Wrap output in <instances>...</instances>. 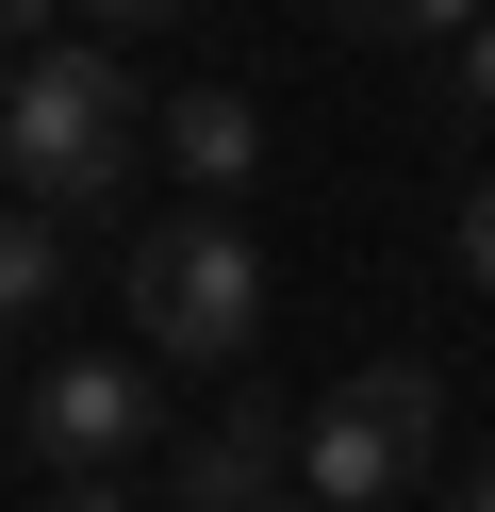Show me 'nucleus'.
<instances>
[{
  "mask_svg": "<svg viewBox=\"0 0 495 512\" xmlns=\"http://www.w3.org/2000/svg\"><path fill=\"white\" fill-rule=\"evenodd\" d=\"M149 149H165V116H149V83H132L99 34H83V50H17L0 166H17V199H33V215H116Z\"/></svg>",
  "mask_w": 495,
  "mask_h": 512,
  "instance_id": "nucleus-1",
  "label": "nucleus"
},
{
  "mask_svg": "<svg viewBox=\"0 0 495 512\" xmlns=\"http://www.w3.org/2000/svg\"><path fill=\"white\" fill-rule=\"evenodd\" d=\"M116 298H132V347L182 364V380H231V364L264 347V265H248L231 215H165V232H132Z\"/></svg>",
  "mask_w": 495,
  "mask_h": 512,
  "instance_id": "nucleus-2",
  "label": "nucleus"
},
{
  "mask_svg": "<svg viewBox=\"0 0 495 512\" xmlns=\"http://www.w3.org/2000/svg\"><path fill=\"white\" fill-rule=\"evenodd\" d=\"M429 446H446V380H429V364H363V380H330V397L297 413V496L396 512L429 479Z\"/></svg>",
  "mask_w": 495,
  "mask_h": 512,
  "instance_id": "nucleus-3",
  "label": "nucleus"
},
{
  "mask_svg": "<svg viewBox=\"0 0 495 512\" xmlns=\"http://www.w3.org/2000/svg\"><path fill=\"white\" fill-rule=\"evenodd\" d=\"M182 413H165V364L149 347H66V364H33L17 397V463L33 479H116L132 446H165Z\"/></svg>",
  "mask_w": 495,
  "mask_h": 512,
  "instance_id": "nucleus-4",
  "label": "nucleus"
},
{
  "mask_svg": "<svg viewBox=\"0 0 495 512\" xmlns=\"http://www.w3.org/2000/svg\"><path fill=\"white\" fill-rule=\"evenodd\" d=\"M165 479H182V512H281V479H297L281 397H215V413H182V430H165Z\"/></svg>",
  "mask_w": 495,
  "mask_h": 512,
  "instance_id": "nucleus-5",
  "label": "nucleus"
},
{
  "mask_svg": "<svg viewBox=\"0 0 495 512\" xmlns=\"http://www.w3.org/2000/svg\"><path fill=\"white\" fill-rule=\"evenodd\" d=\"M165 166H182L198 199H231V182L264 166V116L231 100V83H198V100H165Z\"/></svg>",
  "mask_w": 495,
  "mask_h": 512,
  "instance_id": "nucleus-6",
  "label": "nucleus"
},
{
  "mask_svg": "<svg viewBox=\"0 0 495 512\" xmlns=\"http://www.w3.org/2000/svg\"><path fill=\"white\" fill-rule=\"evenodd\" d=\"M66 232H83V215H33V199H17V232H0V298H17L33 331H50L66 281H83V265H66Z\"/></svg>",
  "mask_w": 495,
  "mask_h": 512,
  "instance_id": "nucleus-7",
  "label": "nucleus"
},
{
  "mask_svg": "<svg viewBox=\"0 0 495 512\" xmlns=\"http://www.w3.org/2000/svg\"><path fill=\"white\" fill-rule=\"evenodd\" d=\"M330 17H347V34H396V50H429V34H479V17H495V0H330Z\"/></svg>",
  "mask_w": 495,
  "mask_h": 512,
  "instance_id": "nucleus-8",
  "label": "nucleus"
},
{
  "mask_svg": "<svg viewBox=\"0 0 495 512\" xmlns=\"http://www.w3.org/2000/svg\"><path fill=\"white\" fill-rule=\"evenodd\" d=\"M33 512H132V479H33Z\"/></svg>",
  "mask_w": 495,
  "mask_h": 512,
  "instance_id": "nucleus-9",
  "label": "nucleus"
},
{
  "mask_svg": "<svg viewBox=\"0 0 495 512\" xmlns=\"http://www.w3.org/2000/svg\"><path fill=\"white\" fill-rule=\"evenodd\" d=\"M99 34H165V17H198V0H83Z\"/></svg>",
  "mask_w": 495,
  "mask_h": 512,
  "instance_id": "nucleus-10",
  "label": "nucleus"
},
{
  "mask_svg": "<svg viewBox=\"0 0 495 512\" xmlns=\"http://www.w3.org/2000/svg\"><path fill=\"white\" fill-rule=\"evenodd\" d=\"M462 116H495V17L462 34Z\"/></svg>",
  "mask_w": 495,
  "mask_h": 512,
  "instance_id": "nucleus-11",
  "label": "nucleus"
},
{
  "mask_svg": "<svg viewBox=\"0 0 495 512\" xmlns=\"http://www.w3.org/2000/svg\"><path fill=\"white\" fill-rule=\"evenodd\" d=\"M0 17H17V50H66L50 17H83V0H0Z\"/></svg>",
  "mask_w": 495,
  "mask_h": 512,
  "instance_id": "nucleus-12",
  "label": "nucleus"
},
{
  "mask_svg": "<svg viewBox=\"0 0 495 512\" xmlns=\"http://www.w3.org/2000/svg\"><path fill=\"white\" fill-rule=\"evenodd\" d=\"M462 265L495 281V182H479V199H462Z\"/></svg>",
  "mask_w": 495,
  "mask_h": 512,
  "instance_id": "nucleus-13",
  "label": "nucleus"
},
{
  "mask_svg": "<svg viewBox=\"0 0 495 512\" xmlns=\"http://www.w3.org/2000/svg\"><path fill=\"white\" fill-rule=\"evenodd\" d=\"M446 512H495V463H462V479H446Z\"/></svg>",
  "mask_w": 495,
  "mask_h": 512,
  "instance_id": "nucleus-14",
  "label": "nucleus"
},
{
  "mask_svg": "<svg viewBox=\"0 0 495 512\" xmlns=\"http://www.w3.org/2000/svg\"><path fill=\"white\" fill-rule=\"evenodd\" d=\"M281 512H330V496H281Z\"/></svg>",
  "mask_w": 495,
  "mask_h": 512,
  "instance_id": "nucleus-15",
  "label": "nucleus"
}]
</instances>
